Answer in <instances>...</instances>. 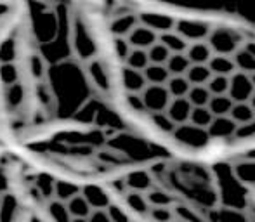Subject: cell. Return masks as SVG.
I'll use <instances>...</instances> for the list:
<instances>
[{"label":"cell","instance_id":"6da1fadb","mask_svg":"<svg viewBox=\"0 0 255 222\" xmlns=\"http://www.w3.org/2000/svg\"><path fill=\"white\" fill-rule=\"evenodd\" d=\"M0 222H35L23 158L3 148H0Z\"/></svg>","mask_w":255,"mask_h":222},{"label":"cell","instance_id":"7a4b0ae2","mask_svg":"<svg viewBox=\"0 0 255 222\" xmlns=\"http://www.w3.org/2000/svg\"><path fill=\"white\" fill-rule=\"evenodd\" d=\"M207 44L210 47L212 54L219 56H233L242 47V37L231 28H215L210 30V35L207 38Z\"/></svg>","mask_w":255,"mask_h":222},{"label":"cell","instance_id":"3957f363","mask_svg":"<svg viewBox=\"0 0 255 222\" xmlns=\"http://www.w3.org/2000/svg\"><path fill=\"white\" fill-rule=\"evenodd\" d=\"M137 96L142 103V113H148L149 116L156 113H165L172 101L165 85H146Z\"/></svg>","mask_w":255,"mask_h":222},{"label":"cell","instance_id":"277c9868","mask_svg":"<svg viewBox=\"0 0 255 222\" xmlns=\"http://www.w3.org/2000/svg\"><path fill=\"white\" fill-rule=\"evenodd\" d=\"M172 135H174V139L177 142H181V144H184V146H189V148H193V149L203 148V146H207L208 141H210V137H208L205 128L195 127V125H191L189 121L188 123L177 125V127L174 128V132H172Z\"/></svg>","mask_w":255,"mask_h":222},{"label":"cell","instance_id":"5b68a950","mask_svg":"<svg viewBox=\"0 0 255 222\" xmlns=\"http://www.w3.org/2000/svg\"><path fill=\"white\" fill-rule=\"evenodd\" d=\"M174 31L177 35H181L188 44L205 42L208 38V35H210V28H208L207 23H202V21H188V19L175 21Z\"/></svg>","mask_w":255,"mask_h":222},{"label":"cell","instance_id":"8992f818","mask_svg":"<svg viewBox=\"0 0 255 222\" xmlns=\"http://www.w3.org/2000/svg\"><path fill=\"white\" fill-rule=\"evenodd\" d=\"M255 89L250 82V77L245 73H233L229 77V91L228 96L231 98L233 103H249L250 98L254 96Z\"/></svg>","mask_w":255,"mask_h":222},{"label":"cell","instance_id":"52a82bcc","mask_svg":"<svg viewBox=\"0 0 255 222\" xmlns=\"http://www.w3.org/2000/svg\"><path fill=\"white\" fill-rule=\"evenodd\" d=\"M122 38L127 40L130 49H141V51H148L153 44L158 42V35L149 30V28L142 26V24H139V23Z\"/></svg>","mask_w":255,"mask_h":222},{"label":"cell","instance_id":"ba28073f","mask_svg":"<svg viewBox=\"0 0 255 222\" xmlns=\"http://www.w3.org/2000/svg\"><path fill=\"white\" fill-rule=\"evenodd\" d=\"M139 24L149 28L151 31H154L156 35L167 33L172 31L175 28V19L167 14H158V12H142L137 16Z\"/></svg>","mask_w":255,"mask_h":222},{"label":"cell","instance_id":"9c48e42d","mask_svg":"<svg viewBox=\"0 0 255 222\" xmlns=\"http://www.w3.org/2000/svg\"><path fill=\"white\" fill-rule=\"evenodd\" d=\"M236 127L238 125L229 116H217L207 127V134L210 139H231L235 137Z\"/></svg>","mask_w":255,"mask_h":222},{"label":"cell","instance_id":"30bf717a","mask_svg":"<svg viewBox=\"0 0 255 222\" xmlns=\"http://www.w3.org/2000/svg\"><path fill=\"white\" fill-rule=\"evenodd\" d=\"M191 110H193V106L189 105V101L186 98H182V99H172L165 113H167V116L170 118L175 123V127H177V125L188 123Z\"/></svg>","mask_w":255,"mask_h":222},{"label":"cell","instance_id":"8fae6325","mask_svg":"<svg viewBox=\"0 0 255 222\" xmlns=\"http://www.w3.org/2000/svg\"><path fill=\"white\" fill-rule=\"evenodd\" d=\"M122 85H124L127 96L141 94L142 89L146 87V80L141 71H135V70H130V68L124 66V70H122Z\"/></svg>","mask_w":255,"mask_h":222},{"label":"cell","instance_id":"7c38bea8","mask_svg":"<svg viewBox=\"0 0 255 222\" xmlns=\"http://www.w3.org/2000/svg\"><path fill=\"white\" fill-rule=\"evenodd\" d=\"M207 66H208V70L212 71V75H219V77H231L233 73H236L233 56L214 54L210 57V61L207 63Z\"/></svg>","mask_w":255,"mask_h":222},{"label":"cell","instance_id":"4fadbf2b","mask_svg":"<svg viewBox=\"0 0 255 222\" xmlns=\"http://www.w3.org/2000/svg\"><path fill=\"white\" fill-rule=\"evenodd\" d=\"M184 54L191 64H207L208 61H210V57L214 56L207 42H195V44H189Z\"/></svg>","mask_w":255,"mask_h":222},{"label":"cell","instance_id":"5bb4252c","mask_svg":"<svg viewBox=\"0 0 255 222\" xmlns=\"http://www.w3.org/2000/svg\"><path fill=\"white\" fill-rule=\"evenodd\" d=\"M141 73L146 80V85H167V82L170 80V73L161 64H148Z\"/></svg>","mask_w":255,"mask_h":222},{"label":"cell","instance_id":"9a60e30c","mask_svg":"<svg viewBox=\"0 0 255 222\" xmlns=\"http://www.w3.org/2000/svg\"><path fill=\"white\" fill-rule=\"evenodd\" d=\"M158 42H161V44L168 49L170 54H184L186 49H188V45H189L188 42H186L181 35L175 33L174 30L167 31V33L158 35Z\"/></svg>","mask_w":255,"mask_h":222},{"label":"cell","instance_id":"2e32d148","mask_svg":"<svg viewBox=\"0 0 255 222\" xmlns=\"http://www.w3.org/2000/svg\"><path fill=\"white\" fill-rule=\"evenodd\" d=\"M233 61H235L236 71H240V73H245V75L255 73V56L250 54L245 47H240L233 54Z\"/></svg>","mask_w":255,"mask_h":222},{"label":"cell","instance_id":"e0dca14e","mask_svg":"<svg viewBox=\"0 0 255 222\" xmlns=\"http://www.w3.org/2000/svg\"><path fill=\"white\" fill-rule=\"evenodd\" d=\"M235 103L231 101L229 96H212L210 101H208L207 108L212 113V116L217 118V116H229L231 113V108Z\"/></svg>","mask_w":255,"mask_h":222},{"label":"cell","instance_id":"ac0fdd59","mask_svg":"<svg viewBox=\"0 0 255 222\" xmlns=\"http://www.w3.org/2000/svg\"><path fill=\"white\" fill-rule=\"evenodd\" d=\"M184 77L191 87L193 85H207L212 78V71L208 70L207 64H191Z\"/></svg>","mask_w":255,"mask_h":222},{"label":"cell","instance_id":"d6986e66","mask_svg":"<svg viewBox=\"0 0 255 222\" xmlns=\"http://www.w3.org/2000/svg\"><path fill=\"white\" fill-rule=\"evenodd\" d=\"M189 66H191V63L186 54H170L168 61L165 63V68L170 73V77H184Z\"/></svg>","mask_w":255,"mask_h":222},{"label":"cell","instance_id":"ffe728a7","mask_svg":"<svg viewBox=\"0 0 255 222\" xmlns=\"http://www.w3.org/2000/svg\"><path fill=\"white\" fill-rule=\"evenodd\" d=\"M210 98H212V94L208 92V89L205 87V85H193V87L189 89L188 96H186V99H188L193 108H207Z\"/></svg>","mask_w":255,"mask_h":222},{"label":"cell","instance_id":"44dd1931","mask_svg":"<svg viewBox=\"0 0 255 222\" xmlns=\"http://www.w3.org/2000/svg\"><path fill=\"white\" fill-rule=\"evenodd\" d=\"M229 118L236 125H245L249 121L255 120V113L250 108L249 103H235L231 108V113H229Z\"/></svg>","mask_w":255,"mask_h":222},{"label":"cell","instance_id":"7402d4cb","mask_svg":"<svg viewBox=\"0 0 255 222\" xmlns=\"http://www.w3.org/2000/svg\"><path fill=\"white\" fill-rule=\"evenodd\" d=\"M137 23H139V19L135 14H125V16L117 17V19L111 23V31H113L115 37H125Z\"/></svg>","mask_w":255,"mask_h":222},{"label":"cell","instance_id":"603a6c76","mask_svg":"<svg viewBox=\"0 0 255 222\" xmlns=\"http://www.w3.org/2000/svg\"><path fill=\"white\" fill-rule=\"evenodd\" d=\"M165 87H167V91L172 99H182L188 96L191 85H189V82L186 80V77H170V80L167 82Z\"/></svg>","mask_w":255,"mask_h":222},{"label":"cell","instance_id":"cb8c5ba5","mask_svg":"<svg viewBox=\"0 0 255 222\" xmlns=\"http://www.w3.org/2000/svg\"><path fill=\"white\" fill-rule=\"evenodd\" d=\"M146 54H148L149 64H161V66H165V63H167L168 57H170V52H168V49L165 47L161 42H156V44H153L151 47L146 51Z\"/></svg>","mask_w":255,"mask_h":222},{"label":"cell","instance_id":"d4e9b609","mask_svg":"<svg viewBox=\"0 0 255 222\" xmlns=\"http://www.w3.org/2000/svg\"><path fill=\"white\" fill-rule=\"evenodd\" d=\"M212 120H214V116H212L208 108H193L191 114H189V123L198 128H205V130L212 123Z\"/></svg>","mask_w":255,"mask_h":222},{"label":"cell","instance_id":"484cf974","mask_svg":"<svg viewBox=\"0 0 255 222\" xmlns=\"http://www.w3.org/2000/svg\"><path fill=\"white\" fill-rule=\"evenodd\" d=\"M212 96H228L229 91V77H219V75H212L208 84L205 85Z\"/></svg>","mask_w":255,"mask_h":222},{"label":"cell","instance_id":"4316f807","mask_svg":"<svg viewBox=\"0 0 255 222\" xmlns=\"http://www.w3.org/2000/svg\"><path fill=\"white\" fill-rule=\"evenodd\" d=\"M149 118H151V121L160 128V130L167 132V134H172V132H174L175 123L167 116V113H156V114H151Z\"/></svg>","mask_w":255,"mask_h":222},{"label":"cell","instance_id":"83f0119b","mask_svg":"<svg viewBox=\"0 0 255 222\" xmlns=\"http://www.w3.org/2000/svg\"><path fill=\"white\" fill-rule=\"evenodd\" d=\"M146 216L151 217L154 222H172V219H174V212L170 209H165V207H161V209H149Z\"/></svg>","mask_w":255,"mask_h":222},{"label":"cell","instance_id":"f1b7e54d","mask_svg":"<svg viewBox=\"0 0 255 222\" xmlns=\"http://www.w3.org/2000/svg\"><path fill=\"white\" fill-rule=\"evenodd\" d=\"M235 137L236 139H250L255 137V120L249 121L245 125H238L235 132Z\"/></svg>","mask_w":255,"mask_h":222},{"label":"cell","instance_id":"f546056e","mask_svg":"<svg viewBox=\"0 0 255 222\" xmlns=\"http://www.w3.org/2000/svg\"><path fill=\"white\" fill-rule=\"evenodd\" d=\"M175 214H177L181 219H184V221H191V222H198V216H196L195 212H191V210H188L186 207H179L177 210H175Z\"/></svg>","mask_w":255,"mask_h":222},{"label":"cell","instance_id":"4dcf8cb0","mask_svg":"<svg viewBox=\"0 0 255 222\" xmlns=\"http://www.w3.org/2000/svg\"><path fill=\"white\" fill-rule=\"evenodd\" d=\"M245 49L250 52V54H254V56H255V44H254V42H250V44H247V45H245Z\"/></svg>","mask_w":255,"mask_h":222},{"label":"cell","instance_id":"1f68e13d","mask_svg":"<svg viewBox=\"0 0 255 222\" xmlns=\"http://www.w3.org/2000/svg\"><path fill=\"white\" fill-rule=\"evenodd\" d=\"M249 105H250V108H252V111L255 113V92H254V96H252V98H250Z\"/></svg>","mask_w":255,"mask_h":222},{"label":"cell","instance_id":"d6a6232c","mask_svg":"<svg viewBox=\"0 0 255 222\" xmlns=\"http://www.w3.org/2000/svg\"><path fill=\"white\" fill-rule=\"evenodd\" d=\"M249 77H250V82H252V85H254V89H255V73L249 75Z\"/></svg>","mask_w":255,"mask_h":222}]
</instances>
